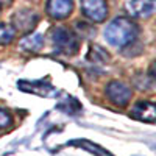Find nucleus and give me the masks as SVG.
I'll use <instances>...</instances> for the list:
<instances>
[{
  "label": "nucleus",
  "instance_id": "nucleus-7",
  "mask_svg": "<svg viewBox=\"0 0 156 156\" xmlns=\"http://www.w3.org/2000/svg\"><path fill=\"white\" fill-rule=\"evenodd\" d=\"M45 11L53 19H66L73 11V0H48Z\"/></svg>",
  "mask_w": 156,
  "mask_h": 156
},
{
  "label": "nucleus",
  "instance_id": "nucleus-4",
  "mask_svg": "<svg viewBox=\"0 0 156 156\" xmlns=\"http://www.w3.org/2000/svg\"><path fill=\"white\" fill-rule=\"evenodd\" d=\"M106 97L115 106H126L131 100V87L122 81H111L106 86Z\"/></svg>",
  "mask_w": 156,
  "mask_h": 156
},
{
  "label": "nucleus",
  "instance_id": "nucleus-3",
  "mask_svg": "<svg viewBox=\"0 0 156 156\" xmlns=\"http://www.w3.org/2000/svg\"><path fill=\"white\" fill-rule=\"evenodd\" d=\"M37 22H39V14L30 8L19 9L12 16V27H14L16 31L20 33H31V30L37 25Z\"/></svg>",
  "mask_w": 156,
  "mask_h": 156
},
{
  "label": "nucleus",
  "instance_id": "nucleus-11",
  "mask_svg": "<svg viewBox=\"0 0 156 156\" xmlns=\"http://www.w3.org/2000/svg\"><path fill=\"white\" fill-rule=\"evenodd\" d=\"M70 145H73V147H81V148H84V150H87V151H90V153H94V154H97V156H114V154H111L108 150L103 148L101 145L94 144V142H90V140H87V139H75V140L70 142Z\"/></svg>",
  "mask_w": 156,
  "mask_h": 156
},
{
  "label": "nucleus",
  "instance_id": "nucleus-12",
  "mask_svg": "<svg viewBox=\"0 0 156 156\" xmlns=\"http://www.w3.org/2000/svg\"><path fill=\"white\" fill-rule=\"evenodd\" d=\"M16 36V30L9 23H0V45L9 44Z\"/></svg>",
  "mask_w": 156,
  "mask_h": 156
},
{
  "label": "nucleus",
  "instance_id": "nucleus-9",
  "mask_svg": "<svg viewBox=\"0 0 156 156\" xmlns=\"http://www.w3.org/2000/svg\"><path fill=\"white\" fill-rule=\"evenodd\" d=\"M19 89L25 90V92H33L39 97H55L56 95V89L48 84V83H42V81H19Z\"/></svg>",
  "mask_w": 156,
  "mask_h": 156
},
{
  "label": "nucleus",
  "instance_id": "nucleus-6",
  "mask_svg": "<svg viewBox=\"0 0 156 156\" xmlns=\"http://www.w3.org/2000/svg\"><path fill=\"white\" fill-rule=\"evenodd\" d=\"M129 115H131L133 119L139 120V122L154 123L156 122V106H154V103L147 101V100L137 101L136 105L133 106Z\"/></svg>",
  "mask_w": 156,
  "mask_h": 156
},
{
  "label": "nucleus",
  "instance_id": "nucleus-13",
  "mask_svg": "<svg viewBox=\"0 0 156 156\" xmlns=\"http://www.w3.org/2000/svg\"><path fill=\"white\" fill-rule=\"evenodd\" d=\"M12 125V115L9 114V111L0 108V129L9 128Z\"/></svg>",
  "mask_w": 156,
  "mask_h": 156
},
{
  "label": "nucleus",
  "instance_id": "nucleus-8",
  "mask_svg": "<svg viewBox=\"0 0 156 156\" xmlns=\"http://www.w3.org/2000/svg\"><path fill=\"white\" fill-rule=\"evenodd\" d=\"M156 0H128L126 11L133 17H148L154 12Z\"/></svg>",
  "mask_w": 156,
  "mask_h": 156
},
{
  "label": "nucleus",
  "instance_id": "nucleus-10",
  "mask_svg": "<svg viewBox=\"0 0 156 156\" xmlns=\"http://www.w3.org/2000/svg\"><path fill=\"white\" fill-rule=\"evenodd\" d=\"M44 45V34L41 33H28L25 34L20 42H19V47L25 51H31V53H36L42 48Z\"/></svg>",
  "mask_w": 156,
  "mask_h": 156
},
{
  "label": "nucleus",
  "instance_id": "nucleus-1",
  "mask_svg": "<svg viewBox=\"0 0 156 156\" xmlns=\"http://www.w3.org/2000/svg\"><path fill=\"white\" fill-rule=\"evenodd\" d=\"M137 33L139 28L133 20L126 17H117L111 20L105 28V39L108 41V44L122 48L131 44L137 37Z\"/></svg>",
  "mask_w": 156,
  "mask_h": 156
},
{
  "label": "nucleus",
  "instance_id": "nucleus-5",
  "mask_svg": "<svg viewBox=\"0 0 156 156\" xmlns=\"http://www.w3.org/2000/svg\"><path fill=\"white\" fill-rule=\"evenodd\" d=\"M83 14L92 22H103L108 16V6L105 0H81Z\"/></svg>",
  "mask_w": 156,
  "mask_h": 156
},
{
  "label": "nucleus",
  "instance_id": "nucleus-14",
  "mask_svg": "<svg viewBox=\"0 0 156 156\" xmlns=\"http://www.w3.org/2000/svg\"><path fill=\"white\" fill-rule=\"evenodd\" d=\"M11 3H12V0H0V9L5 6H9Z\"/></svg>",
  "mask_w": 156,
  "mask_h": 156
},
{
  "label": "nucleus",
  "instance_id": "nucleus-2",
  "mask_svg": "<svg viewBox=\"0 0 156 156\" xmlns=\"http://www.w3.org/2000/svg\"><path fill=\"white\" fill-rule=\"evenodd\" d=\"M50 36H51V42H53L55 48L64 55H75L78 48H80V42H78L76 34L66 27L53 28Z\"/></svg>",
  "mask_w": 156,
  "mask_h": 156
}]
</instances>
